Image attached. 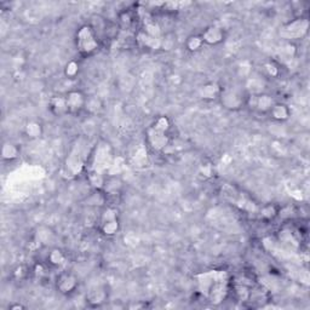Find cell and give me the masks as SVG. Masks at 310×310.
Listing matches in <instances>:
<instances>
[{"instance_id":"6da1fadb","label":"cell","mask_w":310,"mask_h":310,"mask_svg":"<svg viewBox=\"0 0 310 310\" xmlns=\"http://www.w3.org/2000/svg\"><path fill=\"white\" fill-rule=\"evenodd\" d=\"M203 276L204 280L200 281L201 289L204 290L203 292L209 297L211 302H222L228 292L226 287L227 280L224 279V274L218 273V271H213V273L211 271Z\"/></svg>"},{"instance_id":"7a4b0ae2","label":"cell","mask_w":310,"mask_h":310,"mask_svg":"<svg viewBox=\"0 0 310 310\" xmlns=\"http://www.w3.org/2000/svg\"><path fill=\"white\" fill-rule=\"evenodd\" d=\"M98 37L92 25L85 24L76 33V47L82 56H91L98 50Z\"/></svg>"},{"instance_id":"3957f363","label":"cell","mask_w":310,"mask_h":310,"mask_svg":"<svg viewBox=\"0 0 310 310\" xmlns=\"http://www.w3.org/2000/svg\"><path fill=\"white\" fill-rule=\"evenodd\" d=\"M308 20L306 18L299 17L293 20L290 23H287L281 28L280 34L281 37L285 38V39H298V38H302L303 35L306 33L308 31Z\"/></svg>"},{"instance_id":"277c9868","label":"cell","mask_w":310,"mask_h":310,"mask_svg":"<svg viewBox=\"0 0 310 310\" xmlns=\"http://www.w3.org/2000/svg\"><path fill=\"white\" fill-rule=\"evenodd\" d=\"M100 230L104 235L111 236L117 234L119 230V220H118V211L114 207H108L102 213L100 220Z\"/></svg>"},{"instance_id":"5b68a950","label":"cell","mask_w":310,"mask_h":310,"mask_svg":"<svg viewBox=\"0 0 310 310\" xmlns=\"http://www.w3.org/2000/svg\"><path fill=\"white\" fill-rule=\"evenodd\" d=\"M110 161H111V154H110L109 146H108L105 142L101 143V145H98L95 149L94 166H92L91 171L103 174V171L109 166Z\"/></svg>"},{"instance_id":"8992f818","label":"cell","mask_w":310,"mask_h":310,"mask_svg":"<svg viewBox=\"0 0 310 310\" xmlns=\"http://www.w3.org/2000/svg\"><path fill=\"white\" fill-rule=\"evenodd\" d=\"M82 153V147L75 145L73 147L72 152L67 159L66 162V167L67 172H68L69 176H75L76 174H79L82 167H84L85 164V158L82 155H80Z\"/></svg>"},{"instance_id":"52a82bcc","label":"cell","mask_w":310,"mask_h":310,"mask_svg":"<svg viewBox=\"0 0 310 310\" xmlns=\"http://www.w3.org/2000/svg\"><path fill=\"white\" fill-rule=\"evenodd\" d=\"M147 139H148V145L150 146V148L156 150V152H161V150H164L168 146L167 132L155 129L153 126L147 132Z\"/></svg>"},{"instance_id":"ba28073f","label":"cell","mask_w":310,"mask_h":310,"mask_svg":"<svg viewBox=\"0 0 310 310\" xmlns=\"http://www.w3.org/2000/svg\"><path fill=\"white\" fill-rule=\"evenodd\" d=\"M219 98L222 104L228 109H239L246 102L240 92L236 90H222Z\"/></svg>"},{"instance_id":"9c48e42d","label":"cell","mask_w":310,"mask_h":310,"mask_svg":"<svg viewBox=\"0 0 310 310\" xmlns=\"http://www.w3.org/2000/svg\"><path fill=\"white\" fill-rule=\"evenodd\" d=\"M246 103H248L252 109L257 111H269L274 105V100L269 95L260 94L252 95L246 98Z\"/></svg>"},{"instance_id":"30bf717a","label":"cell","mask_w":310,"mask_h":310,"mask_svg":"<svg viewBox=\"0 0 310 310\" xmlns=\"http://www.w3.org/2000/svg\"><path fill=\"white\" fill-rule=\"evenodd\" d=\"M56 287L63 295H69V293L74 292L78 287V279L70 273H62L57 277Z\"/></svg>"},{"instance_id":"8fae6325","label":"cell","mask_w":310,"mask_h":310,"mask_svg":"<svg viewBox=\"0 0 310 310\" xmlns=\"http://www.w3.org/2000/svg\"><path fill=\"white\" fill-rule=\"evenodd\" d=\"M69 113H78L86 105V98L80 91H70L66 96Z\"/></svg>"},{"instance_id":"7c38bea8","label":"cell","mask_w":310,"mask_h":310,"mask_svg":"<svg viewBox=\"0 0 310 310\" xmlns=\"http://www.w3.org/2000/svg\"><path fill=\"white\" fill-rule=\"evenodd\" d=\"M50 110L57 117H65L69 114L68 104H67L66 96H53L50 100Z\"/></svg>"},{"instance_id":"4fadbf2b","label":"cell","mask_w":310,"mask_h":310,"mask_svg":"<svg viewBox=\"0 0 310 310\" xmlns=\"http://www.w3.org/2000/svg\"><path fill=\"white\" fill-rule=\"evenodd\" d=\"M201 38H203L204 43L210 44V45H216V44H219L223 40L224 33H223V30H220L219 27L212 25V27H209L201 34Z\"/></svg>"},{"instance_id":"5bb4252c","label":"cell","mask_w":310,"mask_h":310,"mask_svg":"<svg viewBox=\"0 0 310 310\" xmlns=\"http://www.w3.org/2000/svg\"><path fill=\"white\" fill-rule=\"evenodd\" d=\"M269 113L271 115L274 120L276 121H285L290 118L291 110L290 108L287 107L286 104L284 103H274L271 109L269 110Z\"/></svg>"},{"instance_id":"9a60e30c","label":"cell","mask_w":310,"mask_h":310,"mask_svg":"<svg viewBox=\"0 0 310 310\" xmlns=\"http://www.w3.org/2000/svg\"><path fill=\"white\" fill-rule=\"evenodd\" d=\"M220 91L222 90L218 88V85L209 84V85L203 86V89H201V91H200V95L204 100H213V98L219 97Z\"/></svg>"},{"instance_id":"2e32d148","label":"cell","mask_w":310,"mask_h":310,"mask_svg":"<svg viewBox=\"0 0 310 310\" xmlns=\"http://www.w3.org/2000/svg\"><path fill=\"white\" fill-rule=\"evenodd\" d=\"M20 154V150H18L17 147H16L14 143L10 142H6L4 146H3V150H2V155L3 159H5V160H14Z\"/></svg>"},{"instance_id":"e0dca14e","label":"cell","mask_w":310,"mask_h":310,"mask_svg":"<svg viewBox=\"0 0 310 310\" xmlns=\"http://www.w3.org/2000/svg\"><path fill=\"white\" fill-rule=\"evenodd\" d=\"M24 133L30 138H38L43 133V129H41V125L39 123H37V121H30L24 126Z\"/></svg>"},{"instance_id":"ac0fdd59","label":"cell","mask_w":310,"mask_h":310,"mask_svg":"<svg viewBox=\"0 0 310 310\" xmlns=\"http://www.w3.org/2000/svg\"><path fill=\"white\" fill-rule=\"evenodd\" d=\"M47 261H49L50 264L56 265V267H59V265L63 264L66 261V256L62 253L60 250H52L50 252L49 257H47Z\"/></svg>"},{"instance_id":"d6986e66","label":"cell","mask_w":310,"mask_h":310,"mask_svg":"<svg viewBox=\"0 0 310 310\" xmlns=\"http://www.w3.org/2000/svg\"><path fill=\"white\" fill-rule=\"evenodd\" d=\"M203 45H204V40H203V38H201V35H193V37L188 38V40H187L188 50L196 51V50H199Z\"/></svg>"},{"instance_id":"ffe728a7","label":"cell","mask_w":310,"mask_h":310,"mask_svg":"<svg viewBox=\"0 0 310 310\" xmlns=\"http://www.w3.org/2000/svg\"><path fill=\"white\" fill-rule=\"evenodd\" d=\"M276 215H277V210L273 205H265L262 207L260 211L261 218H263L265 220L273 219Z\"/></svg>"},{"instance_id":"44dd1931","label":"cell","mask_w":310,"mask_h":310,"mask_svg":"<svg viewBox=\"0 0 310 310\" xmlns=\"http://www.w3.org/2000/svg\"><path fill=\"white\" fill-rule=\"evenodd\" d=\"M153 127H155V129H158L160 131H165V132H167L168 129H170V121H168V119L166 117H160L154 121V124H153Z\"/></svg>"},{"instance_id":"7402d4cb","label":"cell","mask_w":310,"mask_h":310,"mask_svg":"<svg viewBox=\"0 0 310 310\" xmlns=\"http://www.w3.org/2000/svg\"><path fill=\"white\" fill-rule=\"evenodd\" d=\"M78 70H79L78 63H76L75 61H70L66 67V75L69 76V78H73V76L78 74Z\"/></svg>"},{"instance_id":"603a6c76","label":"cell","mask_w":310,"mask_h":310,"mask_svg":"<svg viewBox=\"0 0 310 310\" xmlns=\"http://www.w3.org/2000/svg\"><path fill=\"white\" fill-rule=\"evenodd\" d=\"M119 20L121 22V24L126 25V27H130V25L133 23V16L130 11H125L123 12V14H120Z\"/></svg>"},{"instance_id":"cb8c5ba5","label":"cell","mask_w":310,"mask_h":310,"mask_svg":"<svg viewBox=\"0 0 310 310\" xmlns=\"http://www.w3.org/2000/svg\"><path fill=\"white\" fill-rule=\"evenodd\" d=\"M265 69L268 70V73L271 74L273 76H275L277 74V68L274 65H271V63H268V65H265Z\"/></svg>"},{"instance_id":"d4e9b609","label":"cell","mask_w":310,"mask_h":310,"mask_svg":"<svg viewBox=\"0 0 310 310\" xmlns=\"http://www.w3.org/2000/svg\"><path fill=\"white\" fill-rule=\"evenodd\" d=\"M22 308H24V306H23V305H21V304L11 305V309H22Z\"/></svg>"}]
</instances>
